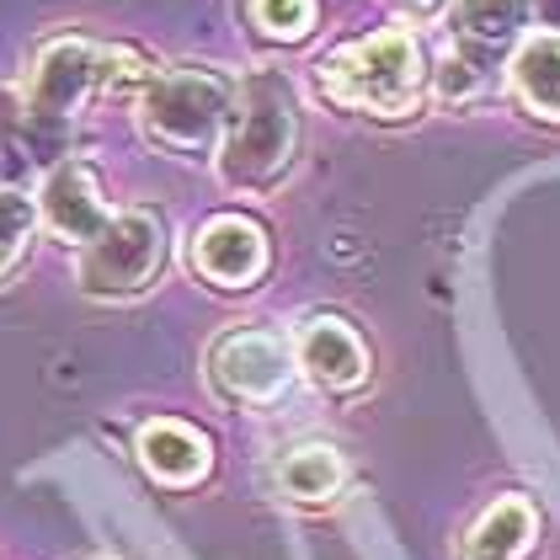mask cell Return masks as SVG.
<instances>
[{
  "label": "cell",
  "instance_id": "cell-1",
  "mask_svg": "<svg viewBox=\"0 0 560 560\" xmlns=\"http://www.w3.org/2000/svg\"><path fill=\"white\" fill-rule=\"evenodd\" d=\"M294 144H300V118H294L289 81L272 75V70H252L235 86V113H230V129H224V155H219L224 182L241 187V192L272 187L289 172Z\"/></svg>",
  "mask_w": 560,
  "mask_h": 560
},
{
  "label": "cell",
  "instance_id": "cell-2",
  "mask_svg": "<svg viewBox=\"0 0 560 560\" xmlns=\"http://www.w3.org/2000/svg\"><path fill=\"white\" fill-rule=\"evenodd\" d=\"M315 81L342 107L406 118L417 107V86H422V48L406 27H385L374 38H358V44L337 48L331 59H320Z\"/></svg>",
  "mask_w": 560,
  "mask_h": 560
},
{
  "label": "cell",
  "instance_id": "cell-3",
  "mask_svg": "<svg viewBox=\"0 0 560 560\" xmlns=\"http://www.w3.org/2000/svg\"><path fill=\"white\" fill-rule=\"evenodd\" d=\"M230 113H235V81L192 65L144 81L139 96V124L172 155H214V144L230 129Z\"/></svg>",
  "mask_w": 560,
  "mask_h": 560
},
{
  "label": "cell",
  "instance_id": "cell-4",
  "mask_svg": "<svg viewBox=\"0 0 560 560\" xmlns=\"http://www.w3.org/2000/svg\"><path fill=\"white\" fill-rule=\"evenodd\" d=\"M166 267V230L150 209L113 214L75 257V283L91 300H133Z\"/></svg>",
  "mask_w": 560,
  "mask_h": 560
},
{
  "label": "cell",
  "instance_id": "cell-5",
  "mask_svg": "<svg viewBox=\"0 0 560 560\" xmlns=\"http://www.w3.org/2000/svg\"><path fill=\"white\" fill-rule=\"evenodd\" d=\"M124 81H139V59L124 48H96L81 38H59L44 48L38 70H33V86H27V113L48 124V129H65L70 118H81L96 91H118Z\"/></svg>",
  "mask_w": 560,
  "mask_h": 560
},
{
  "label": "cell",
  "instance_id": "cell-6",
  "mask_svg": "<svg viewBox=\"0 0 560 560\" xmlns=\"http://www.w3.org/2000/svg\"><path fill=\"white\" fill-rule=\"evenodd\" d=\"M209 369H214V385L230 395V400H252V406H267L278 400L289 380H294V352L283 347V337L272 331H230L219 337L214 352H209Z\"/></svg>",
  "mask_w": 560,
  "mask_h": 560
},
{
  "label": "cell",
  "instance_id": "cell-7",
  "mask_svg": "<svg viewBox=\"0 0 560 560\" xmlns=\"http://www.w3.org/2000/svg\"><path fill=\"white\" fill-rule=\"evenodd\" d=\"M192 267L219 289H252L267 267V235L252 219L219 214L192 235Z\"/></svg>",
  "mask_w": 560,
  "mask_h": 560
},
{
  "label": "cell",
  "instance_id": "cell-8",
  "mask_svg": "<svg viewBox=\"0 0 560 560\" xmlns=\"http://www.w3.org/2000/svg\"><path fill=\"white\" fill-rule=\"evenodd\" d=\"M38 209H44L54 235L81 241V246H86L91 235L113 219V209H107L102 192H96V176H91L86 161H65V166H54V176H48L44 192H38Z\"/></svg>",
  "mask_w": 560,
  "mask_h": 560
},
{
  "label": "cell",
  "instance_id": "cell-9",
  "mask_svg": "<svg viewBox=\"0 0 560 560\" xmlns=\"http://www.w3.org/2000/svg\"><path fill=\"white\" fill-rule=\"evenodd\" d=\"M294 352H300V369L320 389H352V385H363V374H369V352H363V342L347 331L342 320H331V315L304 320Z\"/></svg>",
  "mask_w": 560,
  "mask_h": 560
},
{
  "label": "cell",
  "instance_id": "cell-10",
  "mask_svg": "<svg viewBox=\"0 0 560 560\" xmlns=\"http://www.w3.org/2000/svg\"><path fill=\"white\" fill-rule=\"evenodd\" d=\"M139 465L166 486H192L209 470V438L182 428V422H150L139 432Z\"/></svg>",
  "mask_w": 560,
  "mask_h": 560
},
{
  "label": "cell",
  "instance_id": "cell-11",
  "mask_svg": "<svg viewBox=\"0 0 560 560\" xmlns=\"http://www.w3.org/2000/svg\"><path fill=\"white\" fill-rule=\"evenodd\" d=\"M534 528H539L534 508H528L523 497H502V502L470 528L465 560H517L534 545Z\"/></svg>",
  "mask_w": 560,
  "mask_h": 560
},
{
  "label": "cell",
  "instance_id": "cell-12",
  "mask_svg": "<svg viewBox=\"0 0 560 560\" xmlns=\"http://www.w3.org/2000/svg\"><path fill=\"white\" fill-rule=\"evenodd\" d=\"M513 86L539 118L560 124V33H539V38H528L517 48Z\"/></svg>",
  "mask_w": 560,
  "mask_h": 560
},
{
  "label": "cell",
  "instance_id": "cell-13",
  "mask_svg": "<svg viewBox=\"0 0 560 560\" xmlns=\"http://www.w3.org/2000/svg\"><path fill=\"white\" fill-rule=\"evenodd\" d=\"M528 16H534V0H454L459 38L480 54H502Z\"/></svg>",
  "mask_w": 560,
  "mask_h": 560
},
{
  "label": "cell",
  "instance_id": "cell-14",
  "mask_svg": "<svg viewBox=\"0 0 560 560\" xmlns=\"http://www.w3.org/2000/svg\"><path fill=\"white\" fill-rule=\"evenodd\" d=\"M278 486H283V497H294V502H326V497H337V486H342V454L326 448V443H304V448H294V454L278 465Z\"/></svg>",
  "mask_w": 560,
  "mask_h": 560
},
{
  "label": "cell",
  "instance_id": "cell-15",
  "mask_svg": "<svg viewBox=\"0 0 560 560\" xmlns=\"http://www.w3.org/2000/svg\"><path fill=\"white\" fill-rule=\"evenodd\" d=\"M33 230H38V203L22 198V192H11V187H0V283L16 272Z\"/></svg>",
  "mask_w": 560,
  "mask_h": 560
},
{
  "label": "cell",
  "instance_id": "cell-16",
  "mask_svg": "<svg viewBox=\"0 0 560 560\" xmlns=\"http://www.w3.org/2000/svg\"><path fill=\"white\" fill-rule=\"evenodd\" d=\"M252 22H257L267 38L294 44V38L310 33V22H315V0H252Z\"/></svg>",
  "mask_w": 560,
  "mask_h": 560
},
{
  "label": "cell",
  "instance_id": "cell-17",
  "mask_svg": "<svg viewBox=\"0 0 560 560\" xmlns=\"http://www.w3.org/2000/svg\"><path fill=\"white\" fill-rule=\"evenodd\" d=\"M438 91H443L448 102H454V96H470L475 91V65L470 59H448L443 75H438Z\"/></svg>",
  "mask_w": 560,
  "mask_h": 560
},
{
  "label": "cell",
  "instance_id": "cell-18",
  "mask_svg": "<svg viewBox=\"0 0 560 560\" xmlns=\"http://www.w3.org/2000/svg\"><path fill=\"white\" fill-rule=\"evenodd\" d=\"M534 22L550 27V33H560V0H534Z\"/></svg>",
  "mask_w": 560,
  "mask_h": 560
},
{
  "label": "cell",
  "instance_id": "cell-19",
  "mask_svg": "<svg viewBox=\"0 0 560 560\" xmlns=\"http://www.w3.org/2000/svg\"><path fill=\"white\" fill-rule=\"evenodd\" d=\"M417 5H438V0H417Z\"/></svg>",
  "mask_w": 560,
  "mask_h": 560
}]
</instances>
